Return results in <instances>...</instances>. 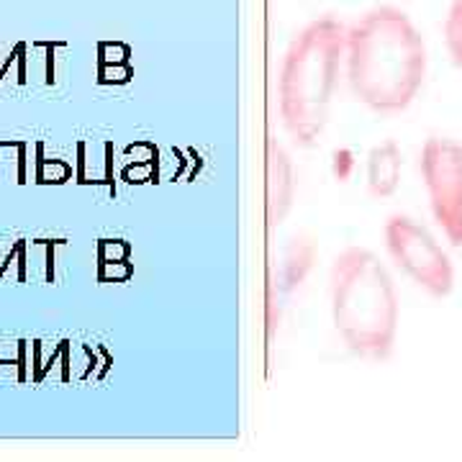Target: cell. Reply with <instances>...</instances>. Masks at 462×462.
<instances>
[{
	"label": "cell",
	"mask_w": 462,
	"mask_h": 462,
	"mask_svg": "<svg viewBox=\"0 0 462 462\" xmlns=\"http://www.w3.org/2000/svg\"><path fill=\"white\" fill-rule=\"evenodd\" d=\"M427 75V47L401 8L380 5L346 32V80L378 114L409 108Z\"/></svg>",
	"instance_id": "cell-1"
},
{
	"label": "cell",
	"mask_w": 462,
	"mask_h": 462,
	"mask_svg": "<svg viewBox=\"0 0 462 462\" xmlns=\"http://www.w3.org/2000/svg\"><path fill=\"white\" fill-rule=\"evenodd\" d=\"M346 32L349 29L334 16L316 18L285 51L278 83L281 116L298 147H314L329 124Z\"/></svg>",
	"instance_id": "cell-2"
},
{
	"label": "cell",
	"mask_w": 462,
	"mask_h": 462,
	"mask_svg": "<svg viewBox=\"0 0 462 462\" xmlns=\"http://www.w3.org/2000/svg\"><path fill=\"white\" fill-rule=\"evenodd\" d=\"M331 319L345 345L365 360H388L398 331V296L375 252L346 247L329 273Z\"/></svg>",
	"instance_id": "cell-3"
},
{
	"label": "cell",
	"mask_w": 462,
	"mask_h": 462,
	"mask_svg": "<svg viewBox=\"0 0 462 462\" xmlns=\"http://www.w3.org/2000/svg\"><path fill=\"white\" fill-rule=\"evenodd\" d=\"M385 247L393 263L430 296L445 298L455 288V267L430 231L409 216H393L385 224Z\"/></svg>",
	"instance_id": "cell-4"
},
{
	"label": "cell",
	"mask_w": 462,
	"mask_h": 462,
	"mask_svg": "<svg viewBox=\"0 0 462 462\" xmlns=\"http://www.w3.org/2000/svg\"><path fill=\"white\" fill-rule=\"evenodd\" d=\"M421 178L434 221L452 247H462V144L431 136L421 149Z\"/></svg>",
	"instance_id": "cell-5"
},
{
	"label": "cell",
	"mask_w": 462,
	"mask_h": 462,
	"mask_svg": "<svg viewBox=\"0 0 462 462\" xmlns=\"http://www.w3.org/2000/svg\"><path fill=\"white\" fill-rule=\"evenodd\" d=\"M296 199V172L288 152L273 139L267 144V170H264V214L267 224L278 226L288 216Z\"/></svg>",
	"instance_id": "cell-6"
},
{
	"label": "cell",
	"mask_w": 462,
	"mask_h": 462,
	"mask_svg": "<svg viewBox=\"0 0 462 462\" xmlns=\"http://www.w3.org/2000/svg\"><path fill=\"white\" fill-rule=\"evenodd\" d=\"M401 149L396 142H383L367 157V190L373 199H391L401 182Z\"/></svg>",
	"instance_id": "cell-7"
},
{
	"label": "cell",
	"mask_w": 462,
	"mask_h": 462,
	"mask_svg": "<svg viewBox=\"0 0 462 462\" xmlns=\"http://www.w3.org/2000/svg\"><path fill=\"white\" fill-rule=\"evenodd\" d=\"M314 245L306 242V239H296V242L288 247V252H285V263H282V282H285L288 291H293L296 285H300V282L306 281L309 270L314 267Z\"/></svg>",
	"instance_id": "cell-8"
},
{
	"label": "cell",
	"mask_w": 462,
	"mask_h": 462,
	"mask_svg": "<svg viewBox=\"0 0 462 462\" xmlns=\"http://www.w3.org/2000/svg\"><path fill=\"white\" fill-rule=\"evenodd\" d=\"M445 42L452 62L462 69V0H452L445 21Z\"/></svg>",
	"instance_id": "cell-9"
},
{
	"label": "cell",
	"mask_w": 462,
	"mask_h": 462,
	"mask_svg": "<svg viewBox=\"0 0 462 462\" xmlns=\"http://www.w3.org/2000/svg\"><path fill=\"white\" fill-rule=\"evenodd\" d=\"M39 182H65L69 178V167L65 162H50V160H42L39 162V172H36Z\"/></svg>",
	"instance_id": "cell-10"
},
{
	"label": "cell",
	"mask_w": 462,
	"mask_h": 462,
	"mask_svg": "<svg viewBox=\"0 0 462 462\" xmlns=\"http://www.w3.org/2000/svg\"><path fill=\"white\" fill-rule=\"evenodd\" d=\"M352 170H355V154H352L349 149H337V152H334V162H331L334 178L342 182L349 180Z\"/></svg>",
	"instance_id": "cell-11"
}]
</instances>
